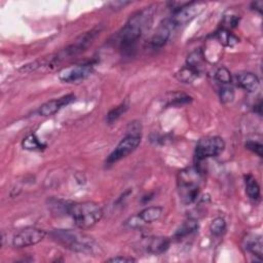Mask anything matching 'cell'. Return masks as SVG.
<instances>
[{
  "mask_svg": "<svg viewBox=\"0 0 263 263\" xmlns=\"http://www.w3.org/2000/svg\"><path fill=\"white\" fill-rule=\"evenodd\" d=\"M261 108H262V103H261V101H259V103H258V105H256L255 106V112H257L259 115H261L262 114V112H261Z\"/></svg>",
  "mask_w": 263,
  "mask_h": 263,
  "instance_id": "32",
  "label": "cell"
},
{
  "mask_svg": "<svg viewBox=\"0 0 263 263\" xmlns=\"http://www.w3.org/2000/svg\"><path fill=\"white\" fill-rule=\"evenodd\" d=\"M171 241L164 236H153L146 238L142 243V248L145 252L153 255L164 254L170 247Z\"/></svg>",
  "mask_w": 263,
  "mask_h": 263,
  "instance_id": "13",
  "label": "cell"
},
{
  "mask_svg": "<svg viewBox=\"0 0 263 263\" xmlns=\"http://www.w3.org/2000/svg\"><path fill=\"white\" fill-rule=\"evenodd\" d=\"M174 30H176V28L174 27V25L170 19L163 21L150 40L151 46L154 48L164 46L167 43V41L169 40V38Z\"/></svg>",
  "mask_w": 263,
  "mask_h": 263,
  "instance_id": "12",
  "label": "cell"
},
{
  "mask_svg": "<svg viewBox=\"0 0 263 263\" xmlns=\"http://www.w3.org/2000/svg\"><path fill=\"white\" fill-rule=\"evenodd\" d=\"M128 107H129V104L127 102H123L117 107L110 110L109 113L107 114V122L109 124H112L113 122H115L117 119L121 117V115H123L127 111Z\"/></svg>",
  "mask_w": 263,
  "mask_h": 263,
  "instance_id": "24",
  "label": "cell"
},
{
  "mask_svg": "<svg viewBox=\"0 0 263 263\" xmlns=\"http://www.w3.org/2000/svg\"><path fill=\"white\" fill-rule=\"evenodd\" d=\"M205 59L206 58H205V55L202 49H195L188 55L186 65L190 66V67H192V68H195L196 70L201 71L202 67H203V62L205 61Z\"/></svg>",
  "mask_w": 263,
  "mask_h": 263,
  "instance_id": "19",
  "label": "cell"
},
{
  "mask_svg": "<svg viewBox=\"0 0 263 263\" xmlns=\"http://www.w3.org/2000/svg\"><path fill=\"white\" fill-rule=\"evenodd\" d=\"M245 147H246L248 150H250V151L254 152L255 154H257L259 157H262L263 146H262L261 143L256 142V141H248V142H246Z\"/></svg>",
  "mask_w": 263,
  "mask_h": 263,
  "instance_id": "29",
  "label": "cell"
},
{
  "mask_svg": "<svg viewBox=\"0 0 263 263\" xmlns=\"http://www.w3.org/2000/svg\"><path fill=\"white\" fill-rule=\"evenodd\" d=\"M240 23V17L230 15V16H224L223 21H222V28L226 30H231L235 28Z\"/></svg>",
  "mask_w": 263,
  "mask_h": 263,
  "instance_id": "28",
  "label": "cell"
},
{
  "mask_svg": "<svg viewBox=\"0 0 263 263\" xmlns=\"http://www.w3.org/2000/svg\"><path fill=\"white\" fill-rule=\"evenodd\" d=\"M227 229V225H226V221L224 218L222 217H217L215 218L210 225V231L214 236H222Z\"/></svg>",
  "mask_w": 263,
  "mask_h": 263,
  "instance_id": "23",
  "label": "cell"
},
{
  "mask_svg": "<svg viewBox=\"0 0 263 263\" xmlns=\"http://www.w3.org/2000/svg\"><path fill=\"white\" fill-rule=\"evenodd\" d=\"M200 74L201 71L190 67L188 65H185L176 73V78L183 84H192L200 76Z\"/></svg>",
  "mask_w": 263,
  "mask_h": 263,
  "instance_id": "17",
  "label": "cell"
},
{
  "mask_svg": "<svg viewBox=\"0 0 263 263\" xmlns=\"http://www.w3.org/2000/svg\"><path fill=\"white\" fill-rule=\"evenodd\" d=\"M108 262H135L136 259L133 257H127V256H116L113 258H110L107 260Z\"/></svg>",
  "mask_w": 263,
  "mask_h": 263,
  "instance_id": "30",
  "label": "cell"
},
{
  "mask_svg": "<svg viewBox=\"0 0 263 263\" xmlns=\"http://www.w3.org/2000/svg\"><path fill=\"white\" fill-rule=\"evenodd\" d=\"M197 229H199V223H197L195 220L193 219H189L187 221H185L180 228L176 231L175 233V238L177 239H183L193 232H195Z\"/></svg>",
  "mask_w": 263,
  "mask_h": 263,
  "instance_id": "21",
  "label": "cell"
},
{
  "mask_svg": "<svg viewBox=\"0 0 263 263\" xmlns=\"http://www.w3.org/2000/svg\"><path fill=\"white\" fill-rule=\"evenodd\" d=\"M24 149L27 150H31V151H40L42 149L45 148V145L38 139V137L35 134H30L29 136H27L22 143Z\"/></svg>",
  "mask_w": 263,
  "mask_h": 263,
  "instance_id": "22",
  "label": "cell"
},
{
  "mask_svg": "<svg viewBox=\"0 0 263 263\" xmlns=\"http://www.w3.org/2000/svg\"><path fill=\"white\" fill-rule=\"evenodd\" d=\"M46 236V231L37 227H25L19 230L13 239L15 248H27L40 243Z\"/></svg>",
  "mask_w": 263,
  "mask_h": 263,
  "instance_id": "8",
  "label": "cell"
},
{
  "mask_svg": "<svg viewBox=\"0 0 263 263\" xmlns=\"http://www.w3.org/2000/svg\"><path fill=\"white\" fill-rule=\"evenodd\" d=\"M75 100V96L70 94V95H66L63 96L59 99H54L50 101H47L46 103L42 104L39 107L38 113L41 116H50L56 114L59 110H61L63 107L69 105L70 103H72Z\"/></svg>",
  "mask_w": 263,
  "mask_h": 263,
  "instance_id": "11",
  "label": "cell"
},
{
  "mask_svg": "<svg viewBox=\"0 0 263 263\" xmlns=\"http://www.w3.org/2000/svg\"><path fill=\"white\" fill-rule=\"evenodd\" d=\"M219 97L223 104H229L234 100V90L230 85H221Z\"/></svg>",
  "mask_w": 263,
  "mask_h": 263,
  "instance_id": "25",
  "label": "cell"
},
{
  "mask_svg": "<svg viewBox=\"0 0 263 263\" xmlns=\"http://www.w3.org/2000/svg\"><path fill=\"white\" fill-rule=\"evenodd\" d=\"M225 149V142L221 137H206L197 143L195 147V159L204 161L220 155Z\"/></svg>",
  "mask_w": 263,
  "mask_h": 263,
  "instance_id": "6",
  "label": "cell"
},
{
  "mask_svg": "<svg viewBox=\"0 0 263 263\" xmlns=\"http://www.w3.org/2000/svg\"><path fill=\"white\" fill-rule=\"evenodd\" d=\"M73 203L67 202V201H62V200H56L51 199L49 201V209L55 213V214H64V215H69L70 209Z\"/></svg>",
  "mask_w": 263,
  "mask_h": 263,
  "instance_id": "20",
  "label": "cell"
},
{
  "mask_svg": "<svg viewBox=\"0 0 263 263\" xmlns=\"http://www.w3.org/2000/svg\"><path fill=\"white\" fill-rule=\"evenodd\" d=\"M216 81L221 85H230L231 84V73L226 67H221L216 71L215 74Z\"/></svg>",
  "mask_w": 263,
  "mask_h": 263,
  "instance_id": "26",
  "label": "cell"
},
{
  "mask_svg": "<svg viewBox=\"0 0 263 263\" xmlns=\"http://www.w3.org/2000/svg\"><path fill=\"white\" fill-rule=\"evenodd\" d=\"M201 173L194 168H187L178 174V191L183 204L189 205L196 201L200 194Z\"/></svg>",
  "mask_w": 263,
  "mask_h": 263,
  "instance_id": "4",
  "label": "cell"
},
{
  "mask_svg": "<svg viewBox=\"0 0 263 263\" xmlns=\"http://www.w3.org/2000/svg\"><path fill=\"white\" fill-rule=\"evenodd\" d=\"M152 8H146L145 10L136 13L132 16L126 22L125 26L119 33V46L125 54H130L134 50L136 44L141 37L147 24L152 19Z\"/></svg>",
  "mask_w": 263,
  "mask_h": 263,
  "instance_id": "1",
  "label": "cell"
},
{
  "mask_svg": "<svg viewBox=\"0 0 263 263\" xmlns=\"http://www.w3.org/2000/svg\"><path fill=\"white\" fill-rule=\"evenodd\" d=\"M245 187H246V193L249 196V199L258 202L261 197V191H260V185L256 178L249 174L245 176Z\"/></svg>",
  "mask_w": 263,
  "mask_h": 263,
  "instance_id": "16",
  "label": "cell"
},
{
  "mask_svg": "<svg viewBox=\"0 0 263 263\" xmlns=\"http://www.w3.org/2000/svg\"><path fill=\"white\" fill-rule=\"evenodd\" d=\"M141 143L140 133H133L130 132L115 147V149L110 153L106 160V166H112L122 159L134 152Z\"/></svg>",
  "mask_w": 263,
  "mask_h": 263,
  "instance_id": "5",
  "label": "cell"
},
{
  "mask_svg": "<svg viewBox=\"0 0 263 263\" xmlns=\"http://www.w3.org/2000/svg\"><path fill=\"white\" fill-rule=\"evenodd\" d=\"M69 215L72 217L74 224L82 230L94 227L103 217L102 207L94 202L73 203Z\"/></svg>",
  "mask_w": 263,
  "mask_h": 263,
  "instance_id": "3",
  "label": "cell"
},
{
  "mask_svg": "<svg viewBox=\"0 0 263 263\" xmlns=\"http://www.w3.org/2000/svg\"><path fill=\"white\" fill-rule=\"evenodd\" d=\"M96 63L88 62L64 68L59 73V80L65 84H74L91 76L95 70Z\"/></svg>",
  "mask_w": 263,
  "mask_h": 263,
  "instance_id": "7",
  "label": "cell"
},
{
  "mask_svg": "<svg viewBox=\"0 0 263 263\" xmlns=\"http://www.w3.org/2000/svg\"><path fill=\"white\" fill-rule=\"evenodd\" d=\"M163 207H148L142 210L138 215L130 217L128 220H126L125 224L130 228H139L145 224H150L160 220L163 215Z\"/></svg>",
  "mask_w": 263,
  "mask_h": 263,
  "instance_id": "10",
  "label": "cell"
},
{
  "mask_svg": "<svg viewBox=\"0 0 263 263\" xmlns=\"http://www.w3.org/2000/svg\"><path fill=\"white\" fill-rule=\"evenodd\" d=\"M251 9L254 11H257L259 14H262L263 9V3L262 2H255L251 4Z\"/></svg>",
  "mask_w": 263,
  "mask_h": 263,
  "instance_id": "31",
  "label": "cell"
},
{
  "mask_svg": "<svg viewBox=\"0 0 263 263\" xmlns=\"http://www.w3.org/2000/svg\"><path fill=\"white\" fill-rule=\"evenodd\" d=\"M243 247L252 256L258 258L262 261V238L256 234H247V236L243 241Z\"/></svg>",
  "mask_w": 263,
  "mask_h": 263,
  "instance_id": "15",
  "label": "cell"
},
{
  "mask_svg": "<svg viewBox=\"0 0 263 263\" xmlns=\"http://www.w3.org/2000/svg\"><path fill=\"white\" fill-rule=\"evenodd\" d=\"M50 236L59 245L77 253L94 254L98 247L91 236L76 230L55 229Z\"/></svg>",
  "mask_w": 263,
  "mask_h": 263,
  "instance_id": "2",
  "label": "cell"
},
{
  "mask_svg": "<svg viewBox=\"0 0 263 263\" xmlns=\"http://www.w3.org/2000/svg\"><path fill=\"white\" fill-rule=\"evenodd\" d=\"M205 8V4L203 3H188L186 6L181 9L174 11L173 16L170 18L174 27L177 29L181 26H184L191 22L202 10Z\"/></svg>",
  "mask_w": 263,
  "mask_h": 263,
  "instance_id": "9",
  "label": "cell"
},
{
  "mask_svg": "<svg viewBox=\"0 0 263 263\" xmlns=\"http://www.w3.org/2000/svg\"><path fill=\"white\" fill-rule=\"evenodd\" d=\"M215 37H216V40L221 45L227 46V47H233L240 42L239 37H236L234 34H232L229 30H226L223 28H221L220 30H218L216 32Z\"/></svg>",
  "mask_w": 263,
  "mask_h": 263,
  "instance_id": "18",
  "label": "cell"
},
{
  "mask_svg": "<svg viewBox=\"0 0 263 263\" xmlns=\"http://www.w3.org/2000/svg\"><path fill=\"white\" fill-rule=\"evenodd\" d=\"M235 82L239 88L249 92V93H254L255 91L258 90L260 82L259 78L257 77L256 74L252 72H240L235 75Z\"/></svg>",
  "mask_w": 263,
  "mask_h": 263,
  "instance_id": "14",
  "label": "cell"
},
{
  "mask_svg": "<svg viewBox=\"0 0 263 263\" xmlns=\"http://www.w3.org/2000/svg\"><path fill=\"white\" fill-rule=\"evenodd\" d=\"M192 101V98L186 95H180V94H173V97L169 99L168 105L169 106H183L185 104H188Z\"/></svg>",
  "mask_w": 263,
  "mask_h": 263,
  "instance_id": "27",
  "label": "cell"
}]
</instances>
